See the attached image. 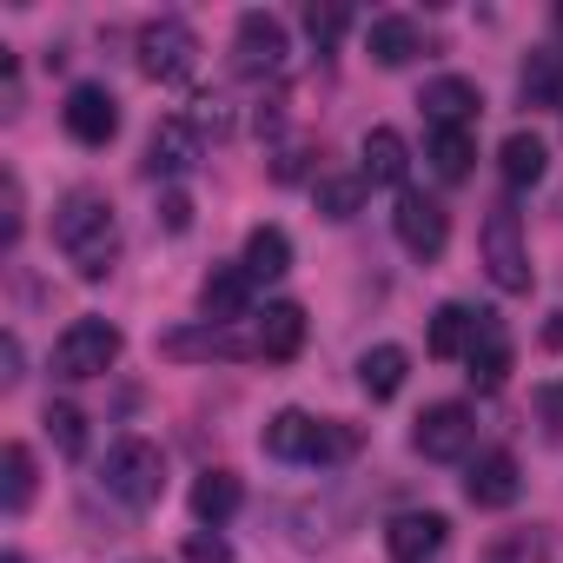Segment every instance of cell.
<instances>
[{"label": "cell", "instance_id": "7c38bea8", "mask_svg": "<svg viewBox=\"0 0 563 563\" xmlns=\"http://www.w3.org/2000/svg\"><path fill=\"white\" fill-rule=\"evenodd\" d=\"M444 517L438 510H398L391 523H385V550H391V563H424V556H438L444 550Z\"/></svg>", "mask_w": 563, "mask_h": 563}, {"label": "cell", "instance_id": "ffe728a7", "mask_svg": "<svg viewBox=\"0 0 563 563\" xmlns=\"http://www.w3.org/2000/svg\"><path fill=\"white\" fill-rule=\"evenodd\" d=\"M365 41H372V60H378V67H405V60H418V47H424L418 21H405V14H378Z\"/></svg>", "mask_w": 563, "mask_h": 563}, {"label": "cell", "instance_id": "cb8c5ba5", "mask_svg": "<svg viewBox=\"0 0 563 563\" xmlns=\"http://www.w3.org/2000/svg\"><path fill=\"white\" fill-rule=\"evenodd\" d=\"M159 352H166V358H245L252 345H245V339H232L225 325H206V332H166V339H159Z\"/></svg>", "mask_w": 563, "mask_h": 563}, {"label": "cell", "instance_id": "44dd1931", "mask_svg": "<svg viewBox=\"0 0 563 563\" xmlns=\"http://www.w3.org/2000/svg\"><path fill=\"white\" fill-rule=\"evenodd\" d=\"M424 159H431V173L438 179H471V159H477V146H471V126H431V140H424Z\"/></svg>", "mask_w": 563, "mask_h": 563}, {"label": "cell", "instance_id": "d590c367", "mask_svg": "<svg viewBox=\"0 0 563 563\" xmlns=\"http://www.w3.org/2000/svg\"><path fill=\"white\" fill-rule=\"evenodd\" d=\"M0 365H8V372H0V378H8V385H21V339H14V332L0 339Z\"/></svg>", "mask_w": 563, "mask_h": 563}, {"label": "cell", "instance_id": "d4e9b609", "mask_svg": "<svg viewBox=\"0 0 563 563\" xmlns=\"http://www.w3.org/2000/svg\"><path fill=\"white\" fill-rule=\"evenodd\" d=\"M239 504H245V490H239V477H232V471H206V477L192 484V517H199L206 530H219Z\"/></svg>", "mask_w": 563, "mask_h": 563}, {"label": "cell", "instance_id": "52a82bcc", "mask_svg": "<svg viewBox=\"0 0 563 563\" xmlns=\"http://www.w3.org/2000/svg\"><path fill=\"white\" fill-rule=\"evenodd\" d=\"M286 60H292L286 21H278V14H239V34H232V67L239 74L272 80V74H286Z\"/></svg>", "mask_w": 563, "mask_h": 563}, {"label": "cell", "instance_id": "9a60e30c", "mask_svg": "<svg viewBox=\"0 0 563 563\" xmlns=\"http://www.w3.org/2000/svg\"><path fill=\"white\" fill-rule=\"evenodd\" d=\"M405 173H411L405 133H398V126H372V133H365V166H358V179H365V186H398Z\"/></svg>", "mask_w": 563, "mask_h": 563}, {"label": "cell", "instance_id": "ac0fdd59", "mask_svg": "<svg viewBox=\"0 0 563 563\" xmlns=\"http://www.w3.org/2000/svg\"><path fill=\"white\" fill-rule=\"evenodd\" d=\"M186 166H199V133H192L186 120L153 126V140H146V173H186Z\"/></svg>", "mask_w": 563, "mask_h": 563}, {"label": "cell", "instance_id": "277c9868", "mask_svg": "<svg viewBox=\"0 0 563 563\" xmlns=\"http://www.w3.org/2000/svg\"><path fill=\"white\" fill-rule=\"evenodd\" d=\"M120 325L113 319H74L67 332H60V345H54V372L60 378H100V372H113L120 365Z\"/></svg>", "mask_w": 563, "mask_h": 563}, {"label": "cell", "instance_id": "d6986e66", "mask_svg": "<svg viewBox=\"0 0 563 563\" xmlns=\"http://www.w3.org/2000/svg\"><path fill=\"white\" fill-rule=\"evenodd\" d=\"M477 325H484V312H471V306H438V312H431V332H424L431 358H464L471 339H477Z\"/></svg>", "mask_w": 563, "mask_h": 563}, {"label": "cell", "instance_id": "83f0119b", "mask_svg": "<svg viewBox=\"0 0 563 563\" xmlns=\"http://www.w3.org/2000/svg\"><path fill=\"white\" fill-rule=\"evenodd\" d=\"M312 199H319V219H352L365 206V179L358 173H325L312 186Z\"/></svg>", "mask_w": 563, "mask_h": 563}, {"label": "cell", "instance_id": "7a4b0ae2", "mask_svg": "<svg viewBox=\"0 0 563 563\" xmlns=\"http://www.w3.org/2000/svg\"><path fill=\"white\" fill-rule=\"evenodd\" d=\"M265 451H272V457H286V464H332V457H352V451H358V431L325 424V418L286 405V411H272V418H265Z\"/></svg>", "mask_w": 563, "mask_h": 563}, {"label": "cell", "instance_id": "4316f807", "mask_svg": "<svg viewBox=\"0 0 563 563\" xmlns=\"http://www.w3.org/2000/svg\"><path fill=\"white\" fill-rule=\"evenodd\" d=\"M0 471H8V477H0V504H8V517H21L34 504V451L8 444V451H0Z\"/></svg>", "mask_w": 563, "mask_h": 563}, {"label": "cell", "instance_id": "30bf717a", "mask_svg": "<svg viewBox=\"0 0 563 563\" xmlns=\"http://www.w3.org/2000/svg\"><path fill=\"white\" fill-rule=\"evenodd\" d=\"M471 438H477V418H471V405H431V411L418 418V431H411V444H418L431 464H451V457H464V451H471Z\"/></svg>", "mask_w": 563, "mask_h": 563}, {"label": "cell", "instance_id": "2e32d148", "mask_svg": "<svg viewBox=\"0 0 563 563\" xmlns=\"http://www.w3.org/2000/svg\"><path fill=\"white\" fill-rule=\"evenodd\" d=\"M418 107L431 113V126H471V120H477V107H484V93H477L471 80L444 74V80H431V87H424V100H418Z\"/></svg>", "mask_w": 563, "mask_h": 563}, {"label": "cell", "instance_id": "1f68e13d", "mask_svg": "<svg viewBox=\"0 0 563 563\" xmlns=\"http://www.w3.org/2000/svg\"><path fill=\"white\" fill-rule=\"evenodd\" d=\"M0 192H8V219H0V245H21V225H27V212H21V179L8 173V179H0Z\"/></svg>", "mask_w": 563, "mask_h": 563}, {"label": "cell", "instance_id": "4fadbf2b", "mask_svg": "<svg viewBox=\"0 0 563 563\" xmlns=\"http://www.w3.org/2000/svg\"><path fill=\"white\" fill-rule=\"evenodd\" d=\"M199 312H206V325L245 319V312H252V272H245V265H212L206 286H199Z\"/></svg>", "mask_w": 563, "mask_h": 563}, {"label": "cell", "instance_id": "f1b7e54d", "mask_svg": "<svg viewBox=\"0 0 563 563\" xmlns=\"http://www.w3.org/2000/svg\"><path fill=\"white\" fill-rule=\"evenodd\" d=\"M523 100H530V107H556V100H563V54L543 47V54L523 60Z\"/></svg>", "mask_w": 563, "mask_h": 563}, {"label": "cell", "instance_id": "ba28073f", "mask_svg": "<svg viewBox=\"0 0 563 563\" xmlns=\"http://www.w3.org/2000/svg\"><path fill=\"white\" fill-rule=\"evenodd\" d=\"M391 225H398V245H405L411 258H438V252L451 245V212H444L438 199H424V192H405L398 212H391Z\"/></svg>", "mask_w": 563, "mask_h": 563}, {"label": "cell", "instance_id": "8fae6325", "mask_svg": "<svg viewBox=\"0 0 563 563\" xmlns=\"http://www.w3.org/2000/svg\"><path fill=\"white\" fill-rule=\"evenodd\" d=\"M517 490H523V477H517V457H510V451H484V457L464 471V497H471L477 510H510Z\"/></svg>", "mask_w": 563, "mask_h": 563}, {"label": "cell", "instance_id": "3957f363", "mask_svg": "<svg viewBox=\"0 0 563 563\" xmlns=\"http://www.w3.org/2000/svg\"><path fill=\"white\" fill-rule=\"evenodd\" d=\"M107 490L126 504V510H153L166 497V457L153 438H120L107 451Z\"/></svg>", "mask_w": 563, "mask_h": 563}, {"label": "cell", "instance_id": "484cf974", "mask_svg": "<svg viewBox=\"0 0 563 563\" xmlns=\"http://www.w3.org/2000/svg\"><path fill=\"white\" fill-rule=\"evenodd\" d=\"M497 166H504V179H510V186H537V179H543V166H550V153H543V140H537V133H510V140L497 146Z\"/></svg>", "mask_w": 563, "mask_h": 563}, {"label": "cell", "instance_id": "603a6c76", "mask_svg": "<svg viewBox=\"0 0 563 563\" xmlns=\"http://www.w3.org/2000/svg\"><path fill=\"white\" fill-rule=\"evenodd\" d=\"M245 272H252V286L258 278H286L292 272V239L278 232V225H252V239H245V258H239Z\"/></svg>", "mask_w": 563, "mask_h": 563}, {"label": "cell", "instance_id": "5b68a950", "mask_svg": "<svg viewBox=\"0 0 563 563\" xmlns=\"http://www.w3.org/2000/svg\"><path fill=\"white\" fill-rule=\"evenodd\" d=\"M484 272H490L497 292H530V252H523L517 206H490V219H484Z\"/></svg>", "mask_w": 563, "mask_h": 563}, {"label": "cell", "instance_id": "5bb4252c", "mask_svg": "<svg viewBox=\"0 0 563 563\" xmlns=\"http://www.w3.org/2000/svg\"><path fill=\"white\" fill-rule=\"evenodd\" d=\"M252 352L272 358V365L299 358V352H306V306H292V299L265 306V319H258V332H252Z\"/></svg>", "mask_w": 563, "mask_h": 563}, {"label": "cell", "instance_id": "f546056e", "mask_svg": "<svg viewBox=\"0 0 563 563\" xmlns=\"http://www.w3.org/2000/svg\"><path fill=\"white\" fill-rule=\"evenodd\" d=\"M306 34H312L319 54H332V47L345 41V8H332V0H312V8H306Z\"/></svg>", "mask_w": 563, "mask_h": 563}, {"label": "cell", "instance_id": "836d02e7", "mask_svg": "<svg viewBox=\"0 0 563 563\" xmlns=\"http://www.w3.org/2000/svg\"><path fill=\"white\" fill-rule=\"evenodd\" d=\"M537 411H543V431H563V378H550L537 391Z\"/></svg>", "mask_w": 563, "mask_h": 563}, {"label": "cell", "instance_id": "8992f818", "mask_svg": "<svg viewBox=\"0 0 563 563\" xmlns=\"http://www.w3.org/2000/svg\"><path fill=\"white\" fill-rule=\"evenodd\" d=\"M192 67H199V34L186 27V21H146L140 27V74L146 80H192Z\"/></svg>", "mask_w": 563, "mask_h": 563}, {"label": "cell", "instance_id": "4dcf8cb0", "mask_svg": "<svg viewBox=\"0 0 563 563\" xmlns=\"http://www.w3.org/2000/svg\"><path fill=\"white\" fill-rule=\"evenodd\" d=\"M47 438H54L67 457H80V451H87V418H80L74 405H47Z\"/></svg>", "mask_w": 563, "mask_h": 563}, {"label": "cell", "instance_id": "6da1fadb", "mask_svg": "<svg viewBox=\"0 0 563 563\" xmlns=\"http://www.w3.org/2000/svg\"><path fill=\"white\" fill-rule=\"evenodd\" d=\"M54 245L74 258V272H80V278H107V272H113V258H120V225H113L107 192L74 186V192L54 206Z\"/></svg>", "mask_w": 563, "mask_h": 563}, {"label": "cell", "instance_id": "e0dca14e", "mask_svg": "<svg viewBox=\"0 0 563 563\" xmlns=\"http://www.w3.org/2000/svg\"><path fill=\"white\" fill-rule=\"evenodd\" d=\"M464 365H471V378H477L484 391H497V385L510 378V339H504V325H497L490 312H484V325H477V339H471Z\"/></svg>", "mask_w": 563, "mask_h": 563}, {"label": "cell", "instance_id": "7402d4cb", "mask_svg": "<svg viewBox=\"0 0 563 563\" xmlns=\"http://www.w3.org/2000/svg\"><path fill=\"white\" fill-rule=\"evenodd\" d=\"M405 378H411V352H405V345H372V352L358 358V385H365L372 398H398Z\"/></svg>", "mask_w": 563, "mask_h": 563}, {"label": "cell", "instance_id": "e575fe53", "mask_svg": "<svg viewBox=\"0 0 563 563\" xmlns=\"http://www.w3.org/2000/svg\"><path fill=\"white\" fill-rule=\"evenodd\" d=\"M159 219H166V232H186V225H192V199H186V192H166V199H159Z\"/></svg>", "mask_w": 563, "mask_h": 563}, {"label": "cell", "instance_id": "d6a6232c", "mask_svg": "<svg viewBox=\"0 0 563 563\" xmlns=\"http://www.w3.org/2000/svg\"><path fill=\"white\" fill-rule=\"evenodd\" d=\"M186 563H232V543L219 530H192L186 537Z\"/></svg>", "mask_w": 563, "mask_h": 563}, {"label": "cell", "instance_id": "9c48e42d", "mask_svg": "<svg viewBox=\"0 0 563 563\" xmlns=\"http://www.w3.org/2000/svg\"><path fill=\"white\" fill-rule=\"evenodd\" d=\"M60 126H67L80 146H107V140L120 133V100H113L107 87L80 80V87L67 93V107H60Z\"/></svg>", "mask_w": 563, "mask_h": 563}]
</instances>
